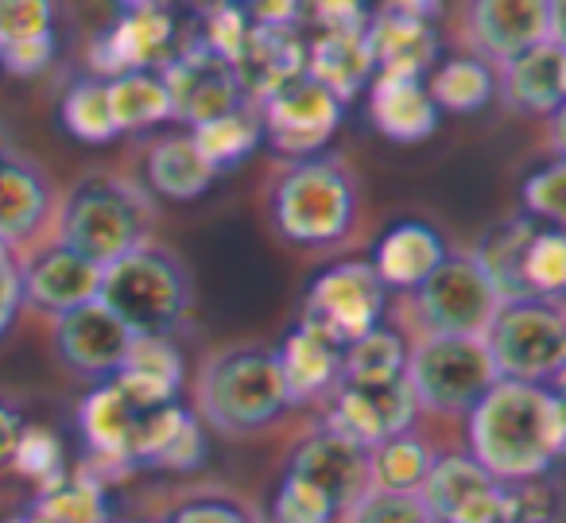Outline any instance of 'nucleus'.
Wrapping results in <instances>:
<instances>
[{
  "label": "nucleus",
  "mask_w": 566,
  "mask_h": 523,
  "mask_svg": "<svg viewBox=\"0 0 566 523\" xmlns=\"http://www.w3.org/2000/svg\"><path fill=\"white\" fill-rule=\"evenodd\" d=\"M470 458L493 481L520 484L551 477L566 450V415L558 384L496 380L470 411Z\"/></svg>",
  "instance_id": "1"
},
{
  "label": "nucleus",
  "mask_w": 566,
  "mask_h": 523,
  "mask_svg": "<svg viewBox=\"0 0 566 523\" xmlns=\"http://www.w3.org/2000/svg\"><path fill=\"white\" fill-rule=\"evenodd\" d=\"M156 226V206L140 182L113 171H94L74 182L59 213V244L109 268L120 257L144 249Z\"/></svg>",
  "instance_id": "2"
},
{
  "label": "nucleus",
  "mask_w": 566,
  "mask_h": 523,
  "mask_svg": "<svg viewBox=\"0 0 566 523\" xmlns=\"http://www.w3.org/2000/svg\"><path fill=\"white\" fill-rule=\"evenodd\" d=\"M97 303L136 337H171L195 314V275L171 249L148 241L102 268Z\"/></svg>",
  "instance_id": "3"
},
{
  "label": "nucleus",
  "mask_w": 566,
  "mask_h": 523,
  "mask_svg": "<svg viewBox=\"0 0 566 523\" xmlns=\"http://www.w3.org/2000/svg\"><path fill=\"white\" fill-rule=\"evenodd\" d=\"M292 407L272 345L241 342L218 349L198 373V419L218 435L244 438L272 427Z\"/></svg>",
  "instance_id": "4"
},
{
  "label": "nucleus",
  "mask_w": 566,
  "mask_h": 523,
  "mask_svg": "<svg viewBox=\"0 0 566 523\" xmlns=\"http://www.w3.org/2000/svg\"><path fill=\"white\" fill-rule=\"evenodd\" d=\"M357 182L338 156L295 159L272 187V226L292 244H338L354 229Z\"/></svg>",
  "instance_id": "5"
},
{
  "label": "nucleus",
  "mask_w": 566,
  "mask_h": 523,
  "mask_svg": "<svg viewBox=\"0 0 566 523\" xmlns=\"http://www.w3.org/2000/svg\"><path fill=\"white\" fill-rule=\"evenodd\" d=\"M496 380L558 384L566 368V311L558 299L501 303L481 334Z\"/></svg>",
  "instance_id": "6"
},
{
  "label": "nucleus",
  "mask_w": 566,
  "mask_h": 523,
  "mask_svg": "<svg viewBox=\"0 0 566 523\" xmlns=\"http://www.w3.org/2000/svg\"><path fill=\"white\" fill-rule=\"evenodd\" d=\"M403 376L419 411L434 415H470L496 384V368L481 337H423V345L408 353Z\"/></svg>",
  "instance_id": "7"
},
{
  "label": "nucleus",
  "mask_w": 566,
  "mask_h": 523,
  "mask_svg": "<svg viewBox=\"0 0 566 523\" xmlns=\"http://www.w3.org/2000/svg\"><path fill=\"white\" fill-rule=\"evenodd\" d=\"M388 303V287L380 283L369 260H342L311 280L303 295V326L323 334L334 345H354L369 330L380 326Z\"/></svg>",
  "instance_id": "8"
},
{
  "label": "nucleus",
  "mask_w": 566,
  "mask_h": 523,
  "mask_svg": "<svg viewBox=\"0 0 566 523\" xmlns=\"http://www.w3.org/2000/svg\"><path fill=\"white\" fill-rule=\"evenodd\" d=\"M179 48V20L167 4L156 0H136L120 4L109 28L94 35L90 43V79L113 82L120 74L159 71Z\"/></svg>",
  "instance_id": "9"
},
{
  "label": "nucleus",
  "mask_w": 566,
  "mask_h": 523,
  "mask_svg": "<svg viewBox=\"0 0 566 523\" xmlns=\"http://www.w3.org/2000/svg\"><path fill=\"white\" fill-rule=\"evenodd\" d=\"M496 306L501 299L473 257H447L416 287V314L427 337H481Z\"/></svg>",
  "instance_id": "10"
},
{
  "label": "nucleus",
  "mask_w": 566,
  "mask_h": 523,
  "mask_svg": "<svg viewBox=\"0 0 566 523\" xmlns=\"http://www.w3.org/2000/svg\"><path fill=\"white\" fill-rule=\"evenodd\" d=\"M159 79H164L167 97H171V121H187L195 128L252 105L244 97L241 82H237L233 63L218 59L195 35L179 40L175 55L159 66Z\"/></svg>",
  "instance_id": "11"
},
{
  "label": "nucleus",
  "mask_w": 566,
  "mask_h": 523,
  "mask_svg": "<svg viewBox=\"0 0 566 523\" xmlns=\"http://www.w3.org/2000/svg\"><path fill=\"white\" fill-rule=\"evenodd\" d=\"M342 109L346 105L323 90L318 82H311L307 74H300L295 82L280 86L275 94H268L264 102H256L260 113V133L268 136L275 151L292 159H311L326 148L334 133L342 125Z\"/></svg>",
  "instance_id": "12"
},
{
  "label": "nucleus",
  "mask_w": 566,
  "mask_h": 523,
  "mask_svg": "<svg viewBox=\"0 0 566 523\" xmlns=\"http://www.w3.org/2000/svg\"><path fill=\"white\" fill-rule=\"evenodd\" d=\"M470 43L481 51V63L509 66L539 43H563V4L558 0H481L470 17Z\"/></svg>",
  "instance_id": "13"
},
{
  "label": "nucleus",
  "mask_w": 566,
  "mask_h": 523,
  "mask_svg": "<svg viewBox=\"0 0 566 523\" xmlns=\"http://www.w3.org/2000/svg\"><path fill=\"white\" fill-rule=\"evenodd\" d=\"M434 4H385L369 12L365 40L373 51L377 79H423L439 59V35H434Z\"/></svg>",
  "instance_id": "14"
},
{
  "label": "nucleus",
  "mask_w": 566,
  "mask_h": 523,
  "mask_svg": "<svg viewBox=\"0 0 566 523\" xmlns=\"http://www.w3.org/2000/svg\"><path fill=\"white\" fill-rule=\"evenodd\" d=\"M416 415L419 404L411 396L408 376H403V380H392L385 388H338L323 430L346 438L357 450L373 453L388 438L408 435Z\"/></svg>",
  "instance_id": "15"
},
{
  "label": "nucleus",
  "mask_w": 566,
  "mask_h": 523,
  "mask_svg": "<svg viewBox=\"0 0 566 523\" xmlns=\"http://www.w3.org/2000/svg\"><path fill=\"white\" fill-rule=\"evenodd\" d=\"M136 334L120 326L102 303L74 306L55 318V353L74 376L86 380H113L133 349Z\"/></svg>",
  "instance_id": "16"
},
{
  "label": "nucleus",
  "mask_w": 566,
  "mask_h": 523,
  "mask_svg": "<svg viewBox=\"0 0 566 523\" xmlns=\"http://www.w3.org/2000/svg\"><path fill=\"white\" fill-rule=\"evenodd\" d=\"M97 287H102V268L90 264L78 252H71L66 244H55V249L20 264V295H24V303L43 314H55V318L74 311V306L94 303Z\"/></svg>",
  "instance_id": "17"
},
{
  "label": "nucleus",
  "mask_w": 566,
  "mask_h": 523,
  "mask_svg": "<svg viewBox=\"0 0 566 523\" xmlns=\"http://www.w3.org/2000/svg\"><path fill=\"white\" fill-rule=\"evenodd\" d=\"M287 473L311 481L346 515L354 508V500L369 489V453L349 446L346 438L331 435V430H318V435L303 438L295 446L292 461H287Z\"/></svg>",
  "instance_id": "18"
},
{
  "label": "nucleus",
  "mask_w": 566,
  "mask_h": 523,
  "mask_svg": "<svg viewBox=\"0 0 566 523\" xmlns=\"http://www.w3.org/2000/svg\"><path fill=\"white\" fill-rule=\"evenodd\" d=\"M303 66H307V43H303L300 28H275V24H256V20H252L233 71H237V82H241L244 97L256 105V102H264L268 94H275L280 86L300 79Z\"/></svg>",
  "instance_id": "19"
},
{
  "label": "nucleus",
  "mask_w": 566,
  "mask_h": 523,
  "mask_svg": "<svg viewBox=\"0 0 566 523\" xmlns=\"http://www.w3.org/2000/svg\"><path fill=\"white\" fill-rule=\"evenodd\" d=\"M501 94L524 117H555L566 105V43H539L512 59L501 74Z\"/></svg>",
  "instance_id": "20"
},
{
  "label": "nucleus",
  "mask_w": 566,
  "mask_h": 523,
  "mask_svg": "<svg viewBox=\"0 0 566 523\" xmlns=\"http://www.w3.org/2000/svg\"><path fill=\"white\" fill-rule=\"evenodd\" d=\"M140 407L125 396L113 380H105L102 388H94L86 399H82V435H86V446L94 453L97 466H120L133 469V438L136 427H140Z\"/></svg>",
  "instance_id": "21"
},
{
  "label": "nucleus",
  "mask_w": 566,
  "mask_h": 523,
  "mask_svg": "<svg viewBox=\"0 0 566 523\" xmlns=\"http://www.w3.org/2000/svg\"><path fill=\"white\" fill-rule=\"evenodd\" d=\"M51 213V179L24 156L0 159V244L32 241Z\"/></svg>",
  "instance_id": "22"
},
{
  "label": "nucleus",
  "mask_w": 566,
  "mask_h": 523,
  "mask_svg": "<svg viewBox=\"0 0 566 523\" xmlns=\"http://www.w3.org/2000/svg\"><path fill=\"white\" fill-rule=\"evenodd\" d=\"M113 384H117L140 411L179 404L182 357L171 345V337H136L125 365H120V373L113 376Z\"/></svg>",
  "instance_id": "23"
},
{
  "label": "nucleus",
  "mask_w": 566,
  "mask_h": 523,
  "mask_svg": "<svg viewBox=\"0 0 566 523\" xmlns=\"http://www.w3.org/2000/svg\"><path fill=\"white\" fill-rule=\"evenodd\" d=\"M275 360H280V376H283V388H287L292 407L338 388L342 345L326 342L323 334H315V330L303 326V322L283 337V345L275 349Z\"/></svg>",
  "instance_id": "24"
},
{
  "label": "nucleus",
  "mask_w": 566,
  "mask_h": 523,
  "mask_svg": "<svg viewBox=\"0 0 566 523\" xmlns=\"http://www.w3.org/2000/svg\"><path fill=\"white\" fill-rule=\"evenodd\" d=\"M447 257H450L447 241L431 226H423V221H400V226H392L380 237L377 257L369 264L377 268L385 287L416 291Z\"/></svg>",
  "instance_id": "25"
},
{
  "label": "nucleus",
  "mask_w": 566,
  "mask_h": 523,
  "mask_svg": "<svg viewBox=\"0 0 566 523\" xmlns=\"http://www.w3.org/2000/svg\"><path fill=\"white\" fill-rule=\"evenodd\" d=\"M369 113L377 133L396 144H419L439 128V109H434L423 79H377Z\"/></svg>",
  "instance_id": "26"
},
{
  "label": "nucleus",
  "mask_w": 566,
  "mask_h": 523,
  "mask_svg": "<svg viewBox=\"0 0 566 523\" xmlns=\"http://www.w3.org/2000/svg\"><path fill=\"white\" fill-rule=\"evenodd\" d=\"M311 82H318L323 90H331L342 105L349 97H357L369 79L377 74L373 66V51H369V40L365 32H318V40L307 48V66H303Z\"/></svg>",
  "instance_id": "27"
},
{
  "label": "nucleus",
  "mask_w": 566,
  "mask_h": 523,
  "mask_svg": "<svg viewBox=\"0 0 566 523\" xmlns=\"http://www.w3.org/2000/svg\"><path fill=\"white\" fill-rule=\"evenodd\" d=\"M535 229H539V221L516 213V218H504V221H496L493 229H485L478 249L470 252L473 264L481 268V275L489 280V287L496 291L501 303L532 299L527 295V283H524V249L535 237Z\"/></svg>",
  "instance_id": "28"
},
{
  "label": "nucleus",
  "mask_w": 566,
  "mask_h": 523,
  "mask_svg": "<svg viewBox=\"0 0 566 523\" xmlns=\"http://www.w3.org/2000/svg\"><path fill=\"white\" fill-rule=\"evenodd\" d=\"M144 175H148V187L167 202H195L218 179L213 167L198 156L190 133H171L151 144L148 159H144Z\"/></svg>",
  "instance_id": "29"
},
{
  "label": "nucleus",
  "mask_w": 566,
  "mask_h": 523,
  "mask_svg": "<svg viewBox=\"0 0 566 523\" xmlns=\"http://www.w3.org/2000/svg\"><path fill=\"white\" fill-rule=\"evenodd\" d=\"M408 342L396 330L377 326L354 345L342 349V376L338 388H385L392 380H403L408 373Z\"/></svg>",
  "instance_id": "30"
},
{
  "label": "nucleus",
  "mask_w": 566,
  "mask_h": 523,
  "mask_svg": "<svg viewBox=\"0 0 566 523\" xmlns=\"http://www.w3.org/2000/svg\"><path fill=\"white\" fill-rule=\"evenodd\" d=\"M489 484H493V477L470 453H447V458L431 461V473H427L423 489H419V500H423V508L431 512L434 523H450Z\"/></svg>",
  "instance_id": "31"
},
{
  "label": "nucleus",
  "mask_w": 566,
  "mask_h": 523,
  "mask_svg": "<svg viewBox=\"0 0 566 523\" xmlns=\"http://www.w3.org/2000/svg\"><path fill=\"white\" fill-rule=\"evenodd\" d=\"M24 515L28 523H113L102 481L86 473H71L66 481L35 492Z\"/></svg>",
  "instance_id": "32"
},
{
  "label": "nucleus",
  "mask_w": 566,
  "mask_h": 523,
  "mask_svg": "<svg viewBox=\"0 0 566 523\" xmlns=\"http://www.w3.org/2000/svg\"><path fill=\"white\" fill-rule=\"evenodd\" d=\"M427 94H431L434 109L447 113H478L493 102L496 79L489 71V63H481L478 55H458L447 59L439 71L427 82Z\"/></svg>",
  "instance_id": "33"
},
{
  "label": "nucleus",
  "mask_w": 566,
  "mask_h": 523,
  "mask_svg": "<svg viewBox=\"0 0 566 523\" xmlns=\"http://www.w3.org/2000/svg\"><path fill=\"white\" fill-rule=\"evenodd\" d=\"M105 94H109L117 133L171 121V97H167V86H164V79H159V71L120 74V79L105 82Z\"/></svg>",
  "instance_id": "34"
},
{
  "label": "nucleus",
  "mask_w": 566,
  "mask_h": 523,
  "mask_svg": "<svg viewBox=\"0 0 566 523\" xmlns=\"http://www.w3.org/2000/svg\"><path fill=\"white\" fill-rule=\"evenodd\" d=\"M190 140H195L198 156L213 167V175L229 171V167H237L260 140H264L256 105H244V109L229 113V117L206 121V125L190 128Z\"/></svg>",
  "instance_id": "35"
},
{
  "label": "nucleus",
  "mask_w": 566,
  "mask_h": 523,
  "mask_svg": "<svg viewBox=\"0 0 566 523\" xmlns=\"http://www.w3.org/2000/svg\"><path fill=\"white\" fill-rule=\"evenodd\" d=\"M431 461L434 453L423 438H416L411 430L396 435L369 453V484L385 492H419L431 473Z\"/></svg>",
  "instance_id": "36"
},
{
  "label": "nucleus",
  "mask_w": 566,
  "mask_h": 523,
  "mask_svg": "<svg viewBox=\"0 0 566 523\" xmlns=\"http://www.w3.org/2000/svg\"><path fill=\"white\" fill-rule=\"evenodd\" d=\"M59 117L71 136L86 144H109L117 140V125H113L109 94H105V82L97 79H78L66 90L63 105H59Z\"/></svg>",
  "instance_id": "37"
},
{
  "label": "nucleus",
  "mask_w": 566,
  "mask_h": 523,
  "mask_svg": "<svg viewBox=\"0 0 566 523\" xmlns=\"http://www.w3.org/2000/svg\"><path fill=\"white\" fill-rule=\"evenodd\" d=\"M524 283L532 299H558L566 283V237L555 226H539L524 249Z\"/></svg>",
  "instance_id": "38"
},
{
  "label": "nucleus",
  "mask_w": 566,
  "mask_h": 523,
  "mask_svg": "<svg viewBox=\"0 0 566 523\" xmlns=\"http://www.w3.org/2000/svg\"><path fill=\"white\" fill-rule=\"evenodd\" d=\"M9 466L17 469L20 477L35 481V489H40V492L71 477V469H66L63 438H59L51 427H35V422H28V427H24V435H20L17 453H12Z\"/></svg>",
  "instance_id": "39"
},
{
  "label": "nucleus",
  "mask_w": 566,
  "mask_h": 523,
  "mask_svg": "<svg viewBox=\"0 0 566 523\" xmlns=\"http://www.w3.org/2000/svg\"><path fill=\"white\" fill-rule=\"evenodd\" d=\"M520 202H524V218L539 221V226L563 229L566 218V159H547V164L532 167L520 182Z\"/></svg>",
  "instance_id": "40"
},
{
  "label": "nucleus",
  "mask_w": 566,
  "mask_h": 523,
  "mask_svg": "<svg viewBox=\"0 0 566 523\" xmlns=\"http://www.w3.org/2000/svg\"><path fill=\"white\" fill-rule=\"evenodd\" d=\"M272 523H338L342 512L303 477L283 469L280 484L272 492Z\"/></svg>",
  "instance_id": "41"
},
{
  "label": "nucleus",
  "mask_w": 566,
  "mask_h": 523,
  "mask_svg": "<svg viewBox=\"0 0 566 523\" xmlns=\"http://www.w3.org/2000/svg\"><path fill=\"white\" fill-rule=\"evenodd\" d=\"M342 523H434L431 512L423 508L419 492H385V489H365L354 500Z\"/></svg>",
  "instance_id": "42"
},
{
  "label": "nucleus",
  "mask_w": 566,
  "mask_h": 523,
  "mask_svg": "<svg viewBox=\"0 0 566 523\" xmlns=\"http://www.w3.org/2000/svg\"><path fill=\"white\" fill-rule=\"evenodd\" d=\"M198 20V35L195 40L202 43V48H210L218 59H226V63H237V55H241L244 48V35H249V9H237V4H213V9H202L195 12Z\"/></svg>",
  "instance_id": "43"
},
{
  "label": "nucleus",
  "mask_w": 566,
  "mask_h": 523,
  "mask_svg": "<svg viewBox=\"0 0 566 523\" xmlns=\"http://www.w3.org/2000/svg\"><path fill=\"white\" fill-rule=\"evenodd\" d=\"M206 453H210V442H206L202 419L187 407L151 466H164V469H171V473H195V469L206 461Z\"/></svg>",
  "instance_id": "44"
},
{
  "label": "nucleus",
  "mask_w": 566,
  "mask_h": 523,
  "mask_svg": "<svg viewBox=\"0 0 566 523\" xmlns=\"http://www.w3.org/2000/svg\"><path fill=\"white\" fill-rule=\"evenodd\" d=\"M55 32V9L48 0H9L0 4V43L35 40Z\"/></svg>",
  "instance_id": "45"
},
{
  "label": "nucleus",
  "mask_w": 566,
  "mask_h": 523,
  "mask_svg": "<svg viewBox=\"0 0 566 523\" xmlns=\"http://www.w3.org/2000/svg\"><path fill=\"white\" fill-rule=\"evenodd\" d=\"M55 32L51 35H35V40H20V43H4L0 48V66L9 74H17V79H35V74H43L51 66V59H55Z\"/></svg>",
  "instance_id": "46"
},
{
  "label": "nucleus",
  "mask_w": 566,
  "mask_h": 523,
  "mask_svg": "<svg viewBox=\"0 0 566 523\" xmlns=\"http://www.w3.org/2000/svg\"><path fill=\"white\" fill-rule=\"evenodd\" d=\"M167 523H252V515L229 496H195L175 508Z\"/></svg>",
  "instance_id": "47"
},
{
  "label": "nucleus",
  "mask_w": 566,
  "mask_h": 523,
  "mask_svg": "<svg viewBox=\"0 0 566 523\" xmlns=\"http://www.w3.org/2000/svg\"><path fill=\"white\" fill-rule=\"evenodd\" d=\"M20 306H24V295H20V260L12 257V249L0 244V337L17 326Z\"/></svg>",
  "instance_id": "48"
},
{
  "label": "nucleus",
  "mask_w": 566,
  "mask_h": 523,
  "mask_svg": "<svg viewBox=\"0 0 566 523\" xmlns=\"http://www.w3.org/2000/svg\"><path fill=\"white\" fill-rule=\"evenodd\" d=\"M311 20L318 24V32H365V24H369V9H361V4H346V0H331V4H318L315 12H311Z\"/></svg>",
  "instance_id": "49"
},
{
  "label": "nucleus",
  "mask_w": 566,
  "mask_h": 523,
  "mask_svg": "<svg viewBox=\"0 0 566 523\" xmlns=\"http://www.w3.org/2000/svg\"><path fill=\"white\" fill-rule=\"evenodd\" d=\"M24 415L9 404V399H0V466H9L12 453H17V442L24 435Z\"/></svg>",
  "instance_id": "50"
},
{
  "label": "nucleus",
  "mask_w": 566,
  "mask_h": 523,
  "mask_svg": "<svg viewBox=\"0 0 566 523\" xmlns=\"http://www.w3.org/2000/svg\"><path fill=\"white\" fill-rule=\"evenodd\" d=\"M9 156H17V148H12V133H9V125L0 121V159H9Z\"/></svg>",
  "instance_id": "51"
},
{
  "label": "nucleus",
  "mask_w": 566,
  "mask_h": 523,
  "mask_svg": "<svg viewBox=\"0 0 566 523\" xmlns=\"http://www.w3.org/2000/svg\"><path fill=\"white\" fill-rule=\"evenodd\" d=\"M0 523H28V515H9V520H0Z\"/></svg>",
  "instance_id": "52"
},
{
  "label": "nucleus",
  "mask_w": 566,
  "mask_h": 523,
  "mask_svg": "<svg viewBox=\"0 0 566 523\" xmlns=\"http://www.w3.org/2000/svg\"><path fill=\"white\" fill-rule=\"evenodd\" d=\"M0 48H4V43H0Z\"/></svg>",
  "instance_id": "53"
}]
</instances>
